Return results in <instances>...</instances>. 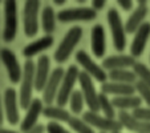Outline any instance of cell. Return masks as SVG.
Instances as JSON below:
<instances>
[{
	"mask_svg": "<svg viewBox=\"0 0 150 133\" xmlns=\"http://www.w3.org/2000/svg\"><path fill=\"white\" fill-rule=\"evenodd\" d=\"M57 14L52 6H45L41 11V28L45 35H51L56 29Z\"/></svg>",
	"mask_w": 150,
	"mask_h": 133,
	"instance_id": "cell-25",
	"label": "cell"
},
{
	"mask_svg": "<svg viewBox=\"0 0 150 133\" xmlns=\"http://www.w3.org/2000/svg\"><path fill=\"white\" fill-rule=\"evenodd\" d=\"M81 37H82V28L80 26H73L72 28H69V31L65 33V36L62 37L61 43L54 51L53 55L54 61L59 63V64L65 63L72 55V52L74 51L76 46L80 43Z\"/></svg>",
	"mask_w": 150,
	"mask_h": 133,
	"instance_id": "cell-2",
	"label": "cell"
},
{
	"mask_svg": "<svg viewBox=\"0 0 150 133\" xmlns=\"http://www.w3.org/2000/svg\"><path fill=\"white\" fill-rule=\"evenodd\" d=\"M117 133H121V132H117Z\"/></svg>",
	"mask_w": 150,
	"mask_h": 133,
	"instance_id": "cell-40",
	"label": "cell"
},
{
	"mask_svg": "<svg viewBox=\"0 0 150 133\" xmlns=\"http://www.w3.org/2000/svg\"><path fill=\"white\" fill-rule=\"evenodd\" d=\"M147 3L145 0H137V7L133 9L129 17H127L126 23H125V29H126V33H136L145 23V19L147 16Z\"/></svg>",
	"mask_w": 150,
	"mask_h": 133,
	"instance_id": "cell-14",
	"label": "cell"
},
{
	"mask_svg": "<svg viewBox=\"0 0 150 133\" xmlns=\"http://www.w3.org/2000/svg\"><path fill=\"white\" fill-rule=\"evenodd\" d=\"M54 6H64L67 3V0H53Z\"/></svg>",
	"mask_w": 150,
	"mask_h": 133,
	"instance_id": "cell-38",
	"label": "cell"
},
{
	"mask_svg": "<svg viewBox=\"0 0 150 133\" xmlns=\"http://www.w3.org/2000/svg\"><path fill=\"white\" fill-rule=\"evenodd\" d=\"M114 108L120 109V112H129L134 110L137 108L142 107V100L139 96L132 95V96H121V97H113L112 99Z\"/></svg>",
	"mask_w": 150,
	"mask_h": 133,
	"instance_id": "cell-24",
	"label": "cell"
},
{
	"mask_svg": "<svg viewBox=\"0 0 150 133\" xmlns=\"http://www.w3.org/2000/svg\"><path fill=\"white\" fill-rule=\"evenodd\" d=\"M100 133H105V132H100Z\"/></svg>",
	"mask_w": 150,
	"mask_h": 133,
	"instance_id": "cell-39",
	"label": "cell"
},
{
	"mask_svg": "<svg viewBox=\"0 0 150 133\" xmlns=\"http://www.w3.org/2000/svg\"><path fill=\"white\" fill-rule=\"evenodd\" d=\"M136 59L132 55H114L108 56L102 60L101 67L108 72L117 71V69H129L133 68L136 64Z\"/></svg>",
	"mask_w": 150,
	"mask_h": 133,
	"instance_id": "cell-17",
	"label": "cell"
},
{
	"mask_svg": "<svg viewBox=\"0 0 150 133\" xmlns=\"http://www.w3.org/2000/svg\"><path fill=\"white\" fill-rule=\"evenodd\" d=\"M69 128L74 130L76 133H94V129L85 121L82 117L79 116H72V119L68 122Z\"/></svg>",
	"mask_w": 150,
	"mask_h": 133,
	"instance_id": "cell-29",
	"label": "cell"
},
{
	"mask_svg": "<svg viewBox=\"0 0 150 133\" xmlns=\"http://www.w3.org/2000/svg\"><path fill=\"white\" fill-rule=\"evenodd\" d=\"M54 39L52 35H44L42 37L35 40V41L29 43L28 46H25L23 48V56L25 57V60H32V57H35L36 55L44 52L45 49L51 48L53 46Z\"/></svg>",
	"mask_w": 150,
	"mask_h": 133,
	"instance_id": "cell-20",
	"label": "cell"
},
{
	"mask_svg": "<svg viewBox=\"0 0 150 133\" xmlns=\"http://www.w3.org/2000/svg\"><path fill=\"white\" fill-rule=\"evenodd\" d=\"M117 4L124 11H132L133 9V1L132 0H117Z\"/></svg>",
	"mask_w": 150,
	"mask_h": 133,
	"instance_id": "cell-34",
	"label": "cell"
},
{
	"mask_svg": "<svg viewBox=\"0 0 150 133\" xmlns=\"http://www.w3.org/2000/svg\"><path fill=\"white\" fill-rule=\"evenodd\" d=\"M133 116L142 121L150 122V107H139L133 110Z\"/></svg>",
	"mask_w": 150,
	"mask_h": 133,
	"instance_id": "cell-32",
	"label": "cell"
},
{
	"mask_svg": "<svg viewBox=\"0 0 150 133\" xmlns=\"http://www.w3.org/2000/svg\"><path fill=\"white\" fill-rule=\"evenodd\" d=\"M97 17V12L92 7H74V8L61 9L57 14L60 23H73V21H91Z\"/></svg>",
	"mask_w": 150,
	"mask_h": 133,
	"instance_id": "cell-9",
	"label": "cell"
},
{
	"mask_svg": "<svg viewBox=\"0 0 150 133\" xmlns=\"http://www.w3.org/2000/svg\"><path fill=\"white\" fill-rule=\"evenodd\" d=\"M101 92L108 95V96H114V97L132 96L136 92V88H134V85H130V84L106 81L104 84H101Z\"/></svg>",
	"mask_w": 150,
	"mask_h": 133,
	"instance_id": "cell-22",
	"label": "cell"
},
{
	"mask_svg": "<svg viewBox=\"0 0 150 133\" xmlns=\"http://www.w3.org/2000/svg\"><path fill=\"white\" fill-rule=\"evenodd\" d=\"M149 60H150V57H149Z\"/></svg>",
	"mask_w": 150,
	"mask_h": 133,
	"instance_id": "cell-41",
	"label": "cell"
},
{
	"mask_svg": "<svg viewBox=\"0 0 150 133\" xmlns=\"http://www.w3.org/2000/svg\"><path fill=\"white\" fill-rule=\"evenodd\" d=\"M91 48L96 59L104 57L106 51V41H105V29L101 24H96L91 32Z\"/></svg>",
	"mask_w": 150,
	"mask_h": 133,
	"instance_id": "cell-21",
	"label": "cell"
},
{
	"mask_svg": "<svg viewBox=\"0 0 150 133\" xmlns=\"http://www.w3.org/2000/svg\"><path fill=\"white\" fill-rule=\"evenodd\" d=\"M42 116L54 122H69V120L72 119L71 112L59 105H45L42 110Z\"/></svg>",
	"mask_w": 150,
	"mask_h": 133,
	"instance_id": "cell-23",
	"label": "cell"
},
{
	"mask_svg": "<svg viewBox=\"0 0 150 133\" xmlns=\"http://www.w3.org/2000/svg\"><path fill=\"white\" fill-rule=\"evenodd\" d=\"M39 0H27L23 6V28L27 37H35L39 32Z\"/></svg>",
	"mask_w": 150,
	"mask_h": 133,
	"instance_id": "cell-5",
	"label": "cell"
},
{
	"mask_svg": "<svg viewBox=\"0 0 150 133\" xmlns=\"http://www.w3.org/2000/svg\"><path fill=\"white\" fill-rule=\"evenodd\" d=\"M74 59H76L77 65H80L82 68V72L88 73L92 79H94L96 81L101 83H106V80L109 79L108 73L105 72V69L102 68L101 65H98L91 56L88 55V52L85 51H79L74 55Z\"/></svg>",
	"mask_w": 150,
	"mask_h": 133,
	"instance_id": "cell-8",
	"label": "cell"
},
{
	"mask_svg": "<svg viewBox=\"0 0 150 133\" xmlns=\"http://www.w3.org/2000/svg\"><path fill=\"white\" fill-rule=\"evenodd\" d=\"M80 69L77 65H69L68 69L65 71L64 75V79L61 81V87H60L59 95H57L56 99V105L59 107H65L67 104H69V100L71 96L76 89H74V85L79 81V76H80Z\"/></svg>",
	"mask_w": 150,
	"mask_h": 133,
	"instance_id": "cell-3",
	"label": "cell"
},
{
	"mask_svg": "<svg viewBox=\"0 0 150 133\" xmlns=\"http://www.w3.org/2000/svg\"><path fill=\"white\" fill-rule=\"evenodd\" d=\"M84 105H85V99L82 96V92L80 89H76L72 93L71 100H69V112L73 116H79L84 110Z\"/></svg>",
	"mask_w": 150,
	"mask_h": 133,
	"instance_id": "cell-27",
	"label": "cell"
},
{
	"mask_svg": "<svg viewBox=\"0 0 150 133\" xmlns=\"http://www.w3.org/2000/svg\"><path fill=\"white\" fill-rule=\"evenodd\" d=\"M64 75H65V69L62 67H57V68H54L52 71L48 83H47L45 88L42 91V101L47 105H53V102H56Z\"/></svg>",
	"mask_w": 150,
	"mask_h": 133,
	"instance_id": "cell-12",
	"label": "cell"
},
{
	"mask_svg": "<svg viewBox=\"0 0 150 133\" xmlns=\"http://www.w3.org/2000/svg\"><path fill=\"white\" fill-rule=\"evenodd\" d=\"M108 77L110 81L113 83H121V84H130L134 85L138 79H137L136 73L130 69H117V71L108 72Z\"/></svg>",
	"mask_w": 150,
	"mask_h": 133,
	"instance_id": "cell-26",
	"label": "cell"
},
{
	"mask_svg": "<svg viewBox=\"0 0 150 133\" xmlns=\"http://www.w3.org/2000/svg\"><path fill=\"white\" fill-rule=\"evenodd\" d=\"M105 4H106L105 0H93V1H92V8H93L96 12L101 11V9L105 7Z\"/></svg>",
	"mask_w": 150,
	"mask_h": 133,
	"instance_id": "cell-35",
	"label": "cell"
},
{
	"mask_svg": "<svg viewBox=\"0 0 150 133\" xmlns=\"http://www.w3.org/2000/svg\"><path fill=\"white\" fill-rule=\"evenodd\" d=\"M0 57H1V63H3L4 68H6L7 73H8L11 83H13V84L21 83V79H23V68H21V65H20L15 52L9 48H1Z\"/></svg>",
	"mask_w": 150,
	"mask_h": 133,
	"instance_id": "cell-11",
	"label": "cell"
},
{
	"mask_svg": "<svg viewBox=\"0 0 150 133\" xmlns=\"http://www.w3.org/2000/svg\"><path fill=\"white\" fill-rule=\"evenodd\" d=\"M19 28L17 19V3L15 0L4 1V27H3V40L11 43L15 40Z\"/></svg>",
	"mask_w": 150,
	"mask_h": 133,
	"instance_id": "cell-6",
	"label": "cell"
},
{
	"mask_svg": "<svg viewBox=\"0 0 150 133\" xmlns=\"http://www.w3.org/2000/svg\"><path fill=\"white\" fill-rule=\"evenodd\" d=\"M134 88H136V92L138 93V96L141 97L142 101H144L147 107H150V87L149 85L138 80V81L134 84Z\"/></svg>",
	"mask_w": 150,
	"mask_h": 133,
	"instance_id": "cell-31",
	"label": "cell"
},
{
	"mask_svg": "<svg viewBox=\"0 0 150 133\" xmlns=\"http://www.w3.org/2000/svg\"><path fill=\"white\" fill-rule=\"evenodd\" d=\"M35 71H36V63L33 60H25L23 67V79L20 83V92H19V100H20V108L21 109H28L31 105L32 97L35 89Z\"/></svg>",
	"mask_w": 150,
	"mask_h": 133,
	"instance_id": "cell-1",
	"label": "cell"
},
{
	"mask_svg": "<svg viewBox=\"0 0 150 133\" xmlns=\"http://www.w3.org/2000/svg\"><path fill=\"white\" fill-rule=\"evenodd\" d=\"M98 104H100V110L102 112L105 117H108V119H116V108H114L113 102L112 100L109 99L108 95L102 93L100 92L98 95Z\"/></svg>",
	"mask_w": 150,
	"mask_h": 133,
	"instance_id": "cell-28",
	"label": "cell"
},
{
	"mask_svg": "<svg viewBox=\"0 0 150 133\" xmlns=\"http://www.w3.org/2000/svg\"><path fill=\"white\" fill-rule=\"evenodd\" d=\"M51 59L47 55H41L37 59L36 71H35V89L42 92L51 76Z\"/></svg>",
	"mask_w": 150,
	"mask_h": 133,
	"instance_id": "cell-16",
	"label": "cell"
},
{
	"mask_svg": "<svg viewBox=\"0 0 150 133\" xmlns=\"http://www.w3.org/2000/svg\"><path fill=\"white\" fill-rule=\"evenodd\" d=\"M108 24L110 28L114 48L118 52H122L126 48V29L117 8H110L108 11Z\"/></svg>",
	"mask_w": 150,
	"mask_h": 133,
	"instance_id": "cell-4",
	"label": "cell"
},
{
	"mask_svg": "<svg viewBox=\"0 0 150 133\" xmlns=\"http://www.w3.org/2000/svg\"><path fill=\"white\" fill-rule=\"evenodd\" d=\"M80 83V91L82 92V96L85 99V104L88 105L89 110L92 112H100V104H98V95L96 91V87L93 84V79L85 72H80L79 76Z\"/></svg>",
	"mask_w": 150,
	"mask_h": 133,
	"instance_id": "cell-10",
	"label": "cell"
},
{
	"mask_svg": "<svg viewBox=\"0 0 150 133\" xmlns=\"http://www.w3.org/2000/svg\"><path fill=\"white\" fill-rule=\"evenodd\" d=\"M133 72L136 73L137 79H138L139 81L145 83V84H147L150 87V68L146 64L137 61L133 67Z\"/></svg>",
	"mask_w": 150,
	"mask_h": 133,
	"instance_id": "cell-30",
	"label": "cell"
},
{
	"mask_svg": "<svg viewBox=\"0 0 150 133\" xmlns=\"http://www.w3.org/2000/svg\"><path fill=\"white\" fill-rule=\"evenodd\" d=\"M3 104L6 110V117L9 125H16L20 121V100L19 95L13 88H7L3 95Z\"/></svg>",
	"mask_w": 150,
	"mask_h": 133,
	"instance_id": "cell-13",
	"label": "cell"
},
{
	"mask_svg": "<svg viewBox=\"0 0 150 133\" xmlns=\"http://www.w3.org/2000/svg\"><path fill=\"white\" fill-rule=\"evenodd\" d=\"M117 120L122 124L125 129L134 133H150V122L142 121L133 116L130 112H118Z\"/></svg>",
	"mask_w": 150,
	"mask_h": 133,
	"instance_id": "cell-19",
	"label": "cell"
},
{
	"mask_svg": "<svg viewBox=\"0 0 150 133\" xmlns=\"http://www.w3.org/2000/svg\"><path fill=\"white\" fill-rule=\"evenodd\" d=\"M45 130H47V127H45V125L37 124L35 128H32L31 130H28V132H25V133H44Z\"/></svg>",
	"mask_w": 150,
	"mask_h": 133,
	"instance_id": "cell-36",
	"label": "cell"
},
{
	"mask_svg": "<svg viewBox=\"0 0 150 133\" xmlns=\"http://www.w3.org/2000/svg\"><path fill=\"white\" fill-rule=\"evenodd\" d=\"M47 132L48 133H71L67 128H64L60 122H54V121H49L47 125Z\"/></svg>",
	"mask_w": 150,
	"mask_h": 133,
	"instance_id": "cell-33",
	"label": "cell"
},
{
	"mask_svg": "<svg viewBox=\"0 0 150 133\" xmlns=\"http://www.w3.org/2000/svg\"><path fill=\"white\" fill-rule=\"evenodd\" d=\"M0 133H19V132L12 130V129H7V128H1V129H0Z\"/></svg>",
	"mask_w": 150,
	"mask_h": 133,
	"instance_id": "cell-37",
	"label": "cell"
},
{
	"mask_svg": "<svg viewBox=\"0 0 150 133\" xmlns=\"http://www.w3.org/2000/svg\"><path fill=\"white\" fill-rule=\"evenodd\" d=\"M149 37H150V23L145 21L144 26L134 33V37L130 44V55L134 59L142 56L145 48H146L147 41H149Z\"/></svg>",
	"mask_w": 150,
	"mask_h": 133,
	"instance_id": "cell-18",
	"label": "cell"
},
{
	"mask_svg": "<svg viewBox=\"0 0 150 133\" xmlns=\"http://www.w3.org/2000/svg\"><path fill=\"white\" fill-rule=\"evenodd\" d=\"M82 119L88 122L92 128H97L100 132L105 133H117L122 130V124L117 119H108L104 115H100L98 112L86 110L82 113Z\"/></svg>",
	"mask_w": 150,
	"mask_h": 133,
	"instance_id": "cell-7",
	"label": "cell"
},
{
	"mask_svg": "<svg viewBox=\"0 0 150 133\" xmlns=\"http://www.w3.org/2000/svg\"><path fill=\"white\" fill-rule=\"evenodd\" d=\"M42 110H44V101L42 99H37L35 97L32 100L31 105L28 107V109L25 110V116L20 122V129L21 132H28L32 128H35L37 125V120L39 117L42 115Z\"/></svg>",
	"mask_w": 150,
	"mask_h": 133,
	"instance_id": "cell-15",
	"label": "cell"
}]
</instances>
